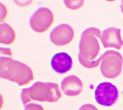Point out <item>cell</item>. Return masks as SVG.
<instances>
[{
  "label": "cell",
  "mask_w": 123,
  "mask_h": 110,
  "mask_svg": "<svg viewBox=\"0 0 123 110\" xmlns=\"http://www.w3.org/2000/svg\"><path fill=\"white\" fill-rule=\"evenodd\" d=\"M0 77L23 86L32 82L33 71L28 65L7 56L0 58Z\"/></svg>",
  "instance_id": "1"
},
{
  "label": "cell",
  "mask_w": 123,
  "mask_h": 110,
  "mask_svg": "<svg viewBox=\"0 0 123 110\" xmlns=\"http://www.w3.org/2000/svg\"><path fill=\"white\" fill-rule=\"evenodd\" d=\"M21 100L24 105L31 101L57 102L62 97L59 85L53 82H35L30 87L22 90Z\"/></svg>",
  "instance_id": "2"
},
{
  "label": "cell",
  "mask_w": 123,
  "mask_h": 110,
  "mask_svg": "<svg viewBox=\"0 0 123 110\" xmlns=\"http://www.w3.org/2000/svg\"><path fill=\"white\" fill-rule=\"evenodd\" d=\"M101 36V30L97 28L89 27L84 30L79 44L78 57L86 61L95 60L100 49L98 39H100Z\"/></svg>",
  "instance_id": "3"
},
{
  "label": "cell",
  "mask_w": 123,
  "mask_h": 110,
  "mask_svg": "<svg viewBox=\"0 0 123 110\" xmlns=\"http://www.w3.org/2000/svg\"><path fill=\"white\" fill-rule=\"evenodd\" d=\"M100 71L107 79H115L122 71L123 58L121 54L114 50H108L100 56Z\"/></svg>",
  "instance_id": "4"
},
{
  "label": "cell",
  "mask_w": 123,
  "mask_h": 110,
  "mask_svg": "<svg viewBox=\"0 0 123 110\" xmlns=\"http://www.w3.org/2000/svg\"><path fill=\"white\" fill-rule=\"evenodd\" d=\"M54 14L51 10L41 7L36 10L31 16L30 25L33 30L37 33L48 31L54 22Z\"/></svg>",
  "instance_id": "5"
},
{
  "label": "cell",
  "mask_w": 123,
  "mask_h": 110,
  "mask_svg": "<svg viewBox=\"0 0 123 110\" xmlns=\"http://www.w3.org/2000/svg\"><path fill=\"white\" fill-rule=\"evenodd\" d=\"M97 103L104 106H111L115 104L119 97V91L116 85L111 82L99 83L95 90Z\"/></svg>",
  "instance_id": "6"
},
{
  "label": "cell",
  "mask_w": 123,
  "mask_h": 110,
  "mask_svg": "<svg viewBox=\"0 0 123 110\" xmlns=\"http://www.w3.org/2000/svg\"><path fill=\"white\" fill-rule=\"evenodd\" d=\"M74 35L73 28L69 24H62L56 26L50 34V40L55 45L62 47L68 45Z\"/></svg>",
  "instance_id": "7"
},
{
  "label": "cell",
  "mask_w": 123,
  "mask_h": 110,
  "mask_svg": "<svg viewBox=\"0 0 123 110\" xmlns=\"http://www.w3.org/2000/svg\"><path fill=\"white\" fill-rule=\"evenodd\" d=\"M100 40L105 48H115L121 49L123 47L120 28L114 27L106 28L102 32Z\"/></svg>",
  "instance_id": "8"
},
{
  "label": "cell",
  "mask_w": 123,
  "mask_h": 110,
  "mask_svg": "<svg viewBox=\"0 0 123 110\" xmlns=\"http://www.w3.org/2000/svg\"><path fill=\"white\" fill-rule=\"evenodd\" d=\"M83 87L82 81L74 75L66 77L61 82L62 91L68 96H75L80 95L83 91Z\"/></svg>",
  "instance_id": "9"
},
{
  "label": "cell",
  "mask_w": 123,
  "mask_h": 110,
  "mask_svg": "<svg viewBox=\"0 0 123 110\" xmlns=\"http://www.w3.org/2000/svg\"><path fill=\"white\" fill-rule=\"evenodd\" d=\"M50 65L55 72L65 74L70 71L73 66V60L67 53L59 52L55 54L50 60Z\"/></svg>",
  "instance_id": "10"
},
{
  "label": "cell",
  "mask_w": 123,
  "mask_h": 110,
  "mask_svg": "<svg viewBox=\"0 0 123 110\" xmlns=\"http://www.w3.org/2000/svg\"><path fill=\"white\" fill-rule=\"evenodd\" d=\"M16 38L14 30L7 23L0 24V43L4 45H11Z\"/></svg>",
  "instance_id": "11"
},
{
  "label": "cell",
  "mask_w": 123,
  "mask_h": 110,
  "mask_svg": "<svg viewBox=\"0 0 123 110\" xmlns=\"http://www.w3.org/2000/svg\"><path fill=\"white\" fill-rule=\"evenodd\" d=\"M79 61L83 66H84L86 68H88V69H92V68H97L99 64L101 62V58L100 56L98 58L96 59L94 61H86L84 59H82L80 57H78Z\"/></svg>",
  "instance_id": "12"
},
{
  "label": "cell",
  "mask_w": 123,
  "mask_h": 110,
  "mask_svg": "<svg viewBox=\"0 0 123 110\" xmlns=\"http://www.w3.org/2000/svg\"><path fill=\"white\" fill-rule=\"evenodd\" d=\"M63 2L67 7L71 10L80 9L84 4V1L83 0H81V1H64Z\"/></svg>",
  "instance_id": "13"
},
{
  "label": "cell",
  "mask_w": 123,
  "mask_h": 110,
  "mask_svg": "<svg viewBox=\"0 0 123 110\" xmlns=\"http://www.w3.org/2000/svg\"><path fill=\"white\" fill-rule=\"evenodd\" d=\"M24 110H44L43 107L37 103H28L25 104Z\"/></svg>",
  "instance_id": "14"
},
{
  "label": "cell",
  "mask_w": 123,
  "mask_h": 110,
  "mask_svg": "<svg viewBox=\"0 0 123 110\" xmlns=\"http://www.w3.org/2000/svg\"><path fill=\"white\" fill-rule=\"evenodd\" d=\"M79 110H98V109L92 104H85L81 106Z\"/></svg>",
  "instance_id": "15"
},
{
  "label": "cell",
  "mask_w": 123,
  "mask_h": 110,
  "mask_svg": "<svg viewBox=\"0 0 123 110\" xmlns=\"http://www.w3.org/2000/svg\"><path fill=\"white\" fill-rule=\"evenodd\" d=\"M1 22H3V21L4 20V15L6 16V17H7V9H6V7L1 3Z\"/></svg>",
  "instance_id": "16"
},
{
  "label": "cell",
  "mask_w": 123,
  "mask_h": 110,
  "mask_svg": "<svg viewBox=\"0 0 123 110\" xmlns=\"http://www.w3.org/2000/svg\"><path fill=\"white\" fill-rule=\"evenodd\" d=\"M120 8H121V11L122 13L123 14V1H121V4L120 5Z\"/></svg>",
  "instance_id": "17"
}]
</instances>
